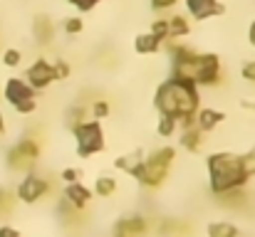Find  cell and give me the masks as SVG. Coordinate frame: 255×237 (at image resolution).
Instances as JSON below:
<instances>
[{
    "instance_id": "6da1fadb",
    "label": "cell",
    "mask_w": 255,
    "mask_h": 237,
    "mask_svg": "<svg viewBox=\"0 0 255 237\" xmlns=\"http://www.w3.org/2000/svg\"><path fill=\"white\" fill-rule=\"evenodd\" d=\"M171 55V77L188 84H221V60L218 55H203L186 45H169Z\"/></svg>"
},
{
    "instance_id": "7a4b0ae2",
    "label": "cell",
    "mask_w": 255,
    "mask_h": 237,
    "mask_svg": "<svg viewBox=\"0 0 255 237\" xmlns=\"http://www.w3.org/2000/svg\"><path fill=\"white\" fill-rule=\"evenodd\" d=\"M201 96L196 84L181 81V79H166L159 89H156V109L161 111V116L173 119L176 124H186L191 126V121L196 119Z\"/></svg>"
},
{
    "instance_id": "3957f363",
    "label": "cell",
    "mask_w": 255,
    "mask_h": 237,
    "mask_svg": "<svg viewBox=\"0 0 255 237\" xmlns=\"http://www.w3.org/2000/svg\"><path fill=\"white\" fill-rule=\"evenodd\" d=\"M208 173H211V188L213 193H228L241 188L251 175H255V151L246 156H231V154H216L208 158Z\"/></svg>"
},
{
    "instance_id": "277c9868",
    "label": "cell",
    "mask_w": 255,
    "mask_h": 237,
    "mask_svg": "<svg viewBox=\"0 0 255 237\" xmlns=\"http://www.w3.org/2000/svg\"><path fill=\"white\" fill-rule=\"evenodd\" d=\"M171 163H173V149H159V151H154L149 158L139 160V165L134 168L131 175H136L144 185L156 188V185L164 183V178H166V173H169V168H171Z\"/></svg>"
},
{
    "instance_id": "5b68a950",
    "label": "cell",
    "mask_w": 255,
    "mask_h": 237,
    "mask_svg": "<svg viewBox=\"0 0 255 237\" xmlns=\"http://www.w3.org/2000/svg\"><path fill=\"white\" fill-rule=\"evenodd\" d=\"M2 96L7 99V104L12 109H17L20 114H32L37 101H35V89L27 86L22 79H7L2 86Z\"/></svg>"
},
{
    "instance_id": "8992f818",
    "label": "cell",
    "mask_w": 255,
    "mask_h": 237,
    "mask_svg": "<svg viewBox=\"0 0 255 237\" xmlns=\"http://www.w3.org/2000/svg\"><path fill=\"white\" fill-rule=\"evenodd\" d=\"M75 136H77V146H80V156H92L97 151L104 149V134L102 126L97 121H85L75 126Z\"/></svg>"
},
{
    "instance_id": "52a82bcc",
    "label": "cell",
    "mask_w": 255,
    "mask_h": 237,
    "mask_svg": "<svg viewBox=\"0 0 255 237\" xmlns=\"http://www.w3.org/2000/svg\"><path fill=\"white\" fill-rule=\"evenodd\" d=\"M37 154H40L37 144L32 139H22L20 144H15L7 151V165L12 170H30L35 165V160H37Z\"/></svg>"
},
{
    "instance_id": "ba28073f",
    "label": "cell",
    "mask_w": 255,
    "mask_h": 237,
    "mask_svg": "<svg viewBox=\"0 0 255 237\" xmlns=\"http://www.w3.org/2000/svg\"><path fill=\"white\" fill-rule=\"evenodd\" d=\"M25 84L27 86H32V89H45L47 84H52L55 81V67L47 62V60H37V62H32V67H27V72H25Z\"/></svg>"
},
{
    "instance_id": "9c48e42d",
    "label": "cell",
    "mask_w": 255,
    "mask_h": 237,
    "mask_svg": "<svg viewBox=\"0 0 255 237\" xmlns=\"http://www.w3.org/2000/svg\"><path fill=\"white\" fill-rule=\"evenodd\" d=\"M47 188H50V183H47L45 178L27 175V178L20 183V188H17V198L25 200V203H35V200H40V198L47 193Z\"/></svg>"
},
{
    "instance_id": "30bf717a",
    "label": "cell",
    "mask_w": 255,
    "mask_h": 237,
    "mask_svg": "<svg viewBox=\"0 0 255 237\" xmlns=\"http://www.w3.org/2000/svg\"><path fill=\"white\" fill-rule=\"evenodd\" d=\"M186 10L193 20H206L211 15H223L226 5L221 0H186Z\"/></svg>"
},
{
    "instance_id": "8fae6325",
    "label": "cell",
    "mask_w": 255,
    "mask_h": 237,
    "mask_svg": "<svg viewBox=\"0 0 255 237\" xmlns=\"http://www.w3.org/2000/svg\"><path fill=\"white\" fill-rule=\"evenodd\" d=\"M146 230H149V223H146L144 218L134 215V218L119 220V225H117V237H144Z\"/></svg>"
},
{
    "instance_id": "7c38bea8",
    "label": "cell",
    "mask_w": 255,
    "mask_h": 237,
    "mask_svg": "<svg viewBox=\"0 0 255 237\" xmlns=\"http://www.w3.org/2000/svg\"><path fill=\"white\" fill-rule=\"evenodd\" d=\"M32 35H35V40H37L40 45H47V42L55 37V25H52V20H50L47 15H37V17L32 20Z\"/></svg>"
},
{
    "instance_id": "4fadbf2b",
    "label": "cell",
    "mask_w": 255,
    "mask_h": 237,
    "mask_svg": "<svg viewBox=\"0 0 255 237\" xmlns=\"http://www.w3.org/2000/svg\"><path fill=\"white\" fill-rule=\"evenodd\" d=\"M161 45H164V42H161L156 35H151V32H141V35H136V40H134V47H136L139 55H154V52L161 50Z\"/></svg>"
},
{
    "instance_id": "5bb4252c",
    "label": "cell",
    "mask_w": 255,
    "mask_h": 237,
    "mask_svg": "<svg viewBox=\"0 0 255 237\" xmlns=\"http://www.w3.org/2000/svg\"><path fill=\"white\" fill-rule=\"evenodd\" d=\"M166 30H169V40H176V37H186L191 32V25L183 15H171L166 17Z\"/></svg>"
},
{
    "instance_id": "9a60e30c",
    "label": "cell",
    "mask_w": 255,
    "mask_h": 237,
    "mask_svg": "<svg viewBox=\"0 0 255 237\" xmlns=\"http://www.w3.org/2000/svg\"><path fill=\"white\" fill-rule=\"evenodd\" d=\"M65 198H67V203H70L72 208H82V205H87V203H89L92 193H89L87 188H82L80 183H72V185L65 190Z\"/></svg>"
},
{
    "instance_id": "2e32d148",
    "label": "cell",
    "mask_w": 255,
    "mask_h": 237,
    "mask_svg": "<svg viewBox=\"0 0 255 237\" xmlns=\"http://www.w3.org/2000/svg\"><path fill=\"white\" fill-rule=\"evenodd\" d=\"M223 119H226V116H223L221 111H216V109H203V111L198 114V129H201V131H211V129H216Z\"/></svg>"
},
{
    "instance_id": "e0dca14e",
    "label": "cell",
    "mask_w": 255,
    "mask_h": 237,
    "mask_svg": "<svg viewBox=\"0 0 255 237\" xmlns=\"http://www.w3.org/2000/svg\"><path fill=\"white\" fill-rule=\"evenodd\" d=\"M203 131L198 129V126H191V129H186L183 131V139H181V144L186 146V149H191V151H198L201 149V144H203Z\"/></svg>"
},
{
    "instance_id": "ac0fdd59",
    "label": "cell",
    "mask_w": 255,
    "mask_h": 237,
    "mask_svg": "<svg viewBox=\"0 0 255 237\" xmlns=\"http://www.w3.org/2000/svg\"><path fill=\"white\" fill-rule=\"evenodd\" d=\"M208 235L211 237H238V230L231 223H213L208 228Z\"/></svg>"
},
{
    "instance_id": "d6986e66",
    "label": "cell",
    "mask_w": 255,
    "mask_h": 237,
    "mask_svg": "<svg viewBox=\"0 0 255 237\" xmlns=\"http://www.w3.org/2000/svg\"><path fill=\"white\" fill-rule=\"evenodd\" d=\"M22 62V52L20 50H5L2 52V65L5 67H17Z\"/></svg>"
},
{
    "instance_id": "ffe728a7",
    "label": "cell",
    "mask_w": 255,
    "mask_h": 237,
    "mask_svg": "<svg viewBox=\"0 0 255 237\" xmlns=\"http://www.w3.org/2000/svg\"><path fill=\"white\" fill-rule=\"evenodd\" d=\"M82 30H85L82 17H67V20H65V32H67V35H80Z\"/></svg>"
},
{
    "instance_id": "44dd1931",
    "label": "cell",
    "mask_w": 255,
    "mask_h": 237,
    "mask_svg": "<svg viewBox=\"0 0 255 237\" xmlns=\"http://www.w3.org/2000/svg\"><path fill=\"white\" fill-rule=\"evenodd\" d=\"M114 188H117V183H114L112 178H99V180H97V193H99V195H112Z\"/></svg>"
},
{
    "instance_id": "7402d4cb",
    "label": "cell",
    "mask_w": 255,
    "mask_h": 237,
    "mask_svg": "<svg viewBox=\"0 0 255 237\" xmlns=\"http://www.w3.org/2000/svg\"><path fill=\"white\" fill-rule=\"evenodd\" d=\"M173 131H176V121L161 116V121H159V134H161V136H171Z\"/></svg>"
},
{
    "instance_id": "603a6c76",
    "label": "cell",
    "mask_w": 255,
    "mask_h": 237,
    "mask_svg": "<svg viewBox=\"0 0 255 237\" xmlns=\"http://www.w3.org/2000/svg\"><path fill=\"white\" fill-rule=\"evenodd\" d=\"M70 5H75L80 12H89L92 7H97L99 5V0H67Z\"/></svg>"
},
{
    "instance_id": "cb8c5ba5",
    "label": "cell",
    "mask_w": 255,
    "mask_h": 237,
    "mask_svg": "<svg viewBox=\"0 0 255 237\" xmlns=\"http://www.w3.org/2000/svg\"><path fill=\"white\" fill-rule=\"evenodd\" d=\"M107 114H109V104H107V101H102V99H99V101H94V104H92V116L102 119V116H107Z\"/></svg>"
},
{
    "instance_id": "d4e9b609",
    "label": "cell",
    "mask_w": 255,
    "mask_h": 237,
    "mask_svg": "<svg viewBox=\"0 0 255 237\" xmlns=\"http://www.w3.org/2000/svg\"><path fill=\"white\" fill-rule=\"evenodd\" d=\"M52 67H55V77L57 79H65L67 75H70V65H67V62H62V60L52 62Z\"/></svg>"
},
{
    "instance_id": "484cf974",
    "label": "cell",
    "mask_w": 255,
    "mask_h": 237,
    "mask_svg": "<svg viewBox=\"0 0 255 237\" xmlns=\"http://www.w3.org/2000/svg\"><path fill=\"white\" fill-rule=\"evenodd\" d=\"M10 208H12V195L0 188V213H7Z\"/></svg>"
},
{
    "instance_id": "4316f807",
    "label": "cell",
    "mask_w": 255,
    "mask_h": 237,
    "mask_svg": "<svg viewBox=\"0 0 255 237\" xmlns=\"http://www.w3.org/2000/svg\"><path fill=\"white\" fill-rule=\"evenodd\" d=\"M241 72H243V79H248V81H255V62H246Z\"/></svg>"
},
{
    "instance_id": "83f0119b",
    "label": "cell",
    "mask_w": 255,
    "mask_h": 237,
    "mask_svg": "<svg viewBox=\"0 0 255 237\" xmlns=\"http://www.w3.org/2000/svg\"><path fill=\"white\" fill-rule=\"evenodd\" d=\"M176 5V0H151V7L154 10H169Z\"/></svg>"
},
{
    "instance_id": "f1b7e54d",
    "label": "cell",
    "mask_w": 255,
    "mask_h": 237,
    "mask_svg": "<svg viewBox=\"0 0 255 237\" xmlns=\"http://www.w3.org/2000/svg\"><path fill=\"white\" fill-rule=\"evenodd\" d=\"M62 175H65V180H70V183H77V178H80V170H72V168H70V170H65Z\"/></svg>"
},
{
    "instance_id": "f546056e",
    "label": "cell",
    "mask_w": 255,
    "mask_h": 237,
    "mask_svg": "<svg viewBox=\"0 0 255 237\" xmlns=\"http://www.w3.org/2000/svg\"><path fill=\"white\" fill-rule=\"evenodd\" d=\"M0 237H20V235H17V230H12V228H0Z\"/></svg>"
},
{
    "instance_id": "4dcf8cb0",
    "label": "cell",
    "mask_w": 255,
    "mask_h": 237,
    "mask_svg": "<svg viewBox=\"0 0 255 237\" xmlns=\"http://www.w3.org/2000/svg\"><path fill=\"white\" fill-rule=\"evenodd\" d=\"M248 37H251V45H253V47H255V22H253V25H251V35H248Z\"/></svg>"
},
{
    "instance_id": "1f68e13d",
    "label": "cell",
    "mask_w": 255,
    "mask_h": 237,
    "mask_svg": "<svg viewBox=\"0 0 255 237\" xmlns=\"http://www.w3.org/2000/svg\"><path fill=\"white\" fill-rule=\"evenodd\" d=\"M5 131V121H2V114H0V134Z\"/></svg>"
}]
</instances>
